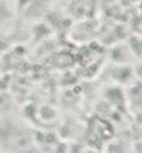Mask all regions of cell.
<instances>
[{
    "label": "cell",
    "instance_id": "1",
    "mask_svg": "<svg viewBox=\"0 0 142 153\" xmlns=\"http://www.w3.org/2000/svg\"><path fill=\"white\" fill-rule=\"evenodd\" d=\"M110 78L114 85H131L135 78V70L131 64H113L110 68Z\"/></svg>",
    "mask_w": 142,
    "mask_h": 153
},
{
    "label": "cell",
    "instance_id": "2",
    "mask_svg": "<svg viewBox=\"0 0 142 153\" xmlns=\"http://www.w3.org/2000/svg\"><path fill=\"white\" fill-rule=\"evenodd\" d=\"M109 59L112 64H131L135 60L128 43H116L109 50Z\"/></svg>",
    "mask_w": 142,
    "mask_h": 153
},
{
    "label": "cell",
    "instance_id": "3",
    "mask_svg": "<svg viewBox=\"0 0 142 153\" xmlns=\"http://www.w3.org/2000/svg\"><path fill=\"white\" fill-rule=\"evenodd\" d=\"M106 97H107V102L112 103L114 107L117 109H124L127 106V96L126 92L121 89V86L118 85H112L107 88V92H106Z\"/></svg>",
    "mask_w": 142,
    "mask_h": 153
},
{
    "label": "cell",
    "instance_id": "4",
    "mask_svg": "<svg viewBox=\"0 0 142 153\" xmlns=\"http://www.w3.org/2000/svg\"><path fill=\"white\" fill-rule=\"evenodd\" d=\"M127 105H135L137 107H142V84L132 82L130 85V92L126 93Z\"/></svg>",
    "mask_w": 142,
    "mask_h": 153
},
{
    "label": "cell",
    "instance_id": "5",
    "mask_svg": "<svg viewBox=\"0 0 142 153\" xmlns=\"http://www.w3.org/2000/svg\"><path fill=\"white\" fill-rule=\"evenodd\" d=\"M105 153H132V148L123 139H112L106 145Z\"/></svg>",
    "mask_w": 142,
    "mask_h": 153
},
{
    "label": "cell",
    "instance_id": "6",
    "mask_svg": "<svg viewBox=\"0 0 142 153\" xmlns=\"http://www.w3.org/2000/svg\"><path fill=\"white\" fill-rule=\"evenodd\" d=\"M14 3H10V0H0V22H7L11 18L14 13Z\"/></svg>",
    "mask_w": 142,
    "mask_h": 153
},
{
    "label": "cell",
    "instance_id": "7",
    "mask_svg": "<svg viewBox=\"0 0 142 153\" xmlns=\"http://www.w3.org/2000/svg\"><path fill=\"white\" fill-rule=\"evenodd\" d=\"M128 46L135 59H142V38H131Z\"/></svg>",
    "mask_w": 142,
    "mask_h": 153
},
{
    "label": "cell",
    "instance_id": "8",
    "mask_svg": "<svg viewBox=\"0 0 142 153\" xmlns=\"http://www.w3.org/2000/svg\"><path fill=\"white\" fill-rule=\"evenodd\" d=\"M32 1L33 0H14V7L21 8V10H27Z\"/></svg>",
    "mask_w": 142,
    "mask_h": 153
},
{
    "label": "cell",
    "instance_id": "9",
    "mask_svg": "<svg viewBox=\"0 0 142 153\" xmlns=\"http://www.w3.org/2000/svg\"><path fill=\"white\" fill-rule=\"evenodd\" d=\"M138 10H139V17L142 18V0H141V3H139V6H138Z\"/></svg>",
    "mask_w": 142,
    "mask_h": 153
}]
</instances>
